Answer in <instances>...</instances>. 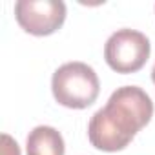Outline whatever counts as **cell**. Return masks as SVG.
<instances>
[{
	"label": "cell",
	"mask_w": 155,
	"mask_h": 155,
	"mask_svg": "<svg viewBox=\"0 0 155 155\" xmlns=\"http://www.w3.org/2000/svg\"><path fill=\"white\" fill-rule=\"evenodd\" d=\"M151 97L139 86L117 88L104 108L93 113L88 124V139L101 151H120L151 120Z\"/></svg>",
	"instance_id": "cell-1"
},
{
	"label": "cell",
	"mask_w": 155,
	"mask_h": 155,
	"mask_svg": "<svg viewBox=\"0 0 155 155\" xmlns=\"http://www.w3.org/2000/svg\"><path fill=\"white\" fill-rule=\"evenodd\" d=\"M51 91L60 106L84 110L97 101L101 82L95 69L86 62H66L51 77Z\"/></svg>",
	"instance_id": "cell-2"
},
{
	"label": "cell",
	"mask_w": 155,
	"mask_h": 155,
	"mask_svg": "<svg viewBox=\"0 0 155 155\" xmlns=\"http://www.w3.org/2000/svg\"><path fill=\"white\" fill-rule=\"evenodd\" d=\"M151 53L150 38L130 28L117 29L110 35V38L104 44V60L106 64L122 75L135 73L144 68Z\"/></svg>",
	"instance_id": "cell-3"
},
{
	"label": "cell",
	"mask_w": 155,
	"mask_h": 155,
	"mask_svg": "<svg viewBox=\"0 0 155 155\" xmlns=\"http://www.w3.org/2000/svg\"><path fill=\"white\" fill-rule=\"evenodd\" d=\"M15 18L26 33L48 37L62 28L66 4L62 0H18L15 4Z\"/></svg>",
	"instance_id": "cell-4"
},
{
	"label": "cell",
	"mask_w": 155,
	"mask_h": 155,
	"mask_svg": "<svg viewBox=\"0 0 155 155\" xmlns=\"http://www.w3.org/2000/svg\"><path fill=\"white\" fill-rule=\"evenodd\" d=\"M28 155H66V144L60 131L53 126H37L26 139Z\"/></svg>",
	"instance_id": "cell-5"
},
{
	"label": "cell",
	"mask_w": 155,
	"mask_h": 155,
	"mask_svg": "<svg viewBox=\"0 0 155 155\" xmlns=\"http://www.w3.org/2000/svg\"><path fill=\"white\" fill-rule=\"evenodd\" d=\"M2 155H20L17 140L8 133H2Z\"/></svg>",
	"instance_id": "cell-6"
},
{
	"label": "cell",
	"mask_w": 155,
	"mask_h": 155,
	"mask_svg": "<svg viewBox=\"0 0 155 155\" xmlns=\"http://www.w3.org/2000/svg\"><path fill=\"white\" fill-rule=\"evenodd\" d=\"M151 81H153V84H155V66H153V69H151Z\"/></svg>",
	"instance_id": "cell-7"
}]
</instances>
